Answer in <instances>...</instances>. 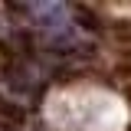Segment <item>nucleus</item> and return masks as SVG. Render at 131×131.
Instances as JSON below:
<instances>
[{"mask_svg": "<svg viewBox=\"0 0 131 131\" xmlns=\"http://www.w3.org/2000/svg\"><path fill=\"white\" fill-rule=\"evenodd\" d=\"M30 16L39 23V30L46 33L49 43H59L66 46L72 39V16H69V7L62 3H39V7H30Z\"/></svg>", "mask_w": 131, "mask_h": 131, "instance_id": "nucleus-1", "label": "nucleus"}, {"mask_svg": "<svg viewBox=\"0 0 131 131\" xmlns=\"http://www.w3.org/2000/svg\"><path fill=\"white\" fill-rule=\"evenodd\" d=\"M10 118H13V115H10L7 105H3V98H0V125H3V121H10Z\"/></svg>", "mask_w": 131, "mask_h": 131, "instance_id": "nucleus-2", "label": "nucleus"}, {"mask_svg": "<svg viewBox=\"0 0 131 131\" xmlns=\"http://www.w3.org/2000/svg\"><path fill=\"white\" fill-rule=\"evenodd\" d=\"M0 131H10V128H0Z\"/></svg>", "mask_w": 131, "mask_h": 131, "instance_id": "nucleus-3", "label": "nucleus"}]
</instances>
